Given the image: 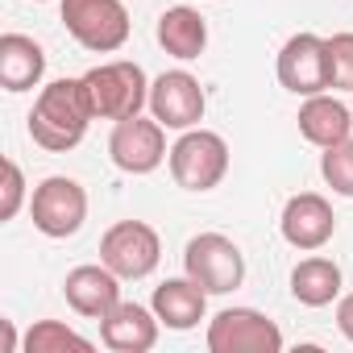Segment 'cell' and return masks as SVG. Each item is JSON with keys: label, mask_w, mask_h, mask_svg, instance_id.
I'll list each match as a JSON object with an SVG mask.
<instances>
[{"label": "cell", "mask_w": 353, "mask_h": 353, "mask_svg": "<svg viewBox=\"0 0 353 353\" xmlns=\"http://www.w3.org/2000/svg\"><path fill=\"white\" fill-rule=\"evenodd\" d=\"M166 166H170V179L183 192H212L229 174V141L216 129H204V125L183 129L179 141L170 145Z\"/></svg>", "instance_id": "cell-2"}, {"label": "cell", "mask_w": 353, "mask_h": 353, "mask_svg": "<svg viewBox=\"0 0 353 353\" xmlns=\"http://www.w3.org/2000/svg\"><path fill=\"white\" fill-rule=\"evenodd\" d=\"M279 233L291 250H303V254H316L332 241L336 233V216H332V204L320 196V192H299L283 204V216H279Z\"/></svg>", "instance_id": "cell-12"}, {"label": "cell", "mask_w": 353, "mask_h": 353, "mask_svg": "<svg viewBox=\"0 0 353 353\" xmlns=\"http://www.w3.org/2000/svg\"><path fill=\"white\" fill-rule=\"evenodd\" d=\"M336 328H341V336L353 345V291L336 299Z\"/></svg>", "instance_id": "cell-24"}, {"label": "cell", "mask_w": 353, "mask_h": 353, "mask_svg": "<svg viewBox=\"0 0 353 353\" xmlns=\"http://www.w3.org/2000/svg\"><path fill=\"white\" fill-rule=\"evenodd\" d=\"M208 353H283V328L258 307H225L208 320Z\"/></svg>", "instance_id": "cell-8"}, {"label": "cell", "mask_w": 353, "mask_h": 353, "mask_svg": "<svg viewBox=\"0 0 353 353\" xmlns=\"http://www.w3.org/2000/svg\"><path fill=\"white\" fill-rule=\"evenodd\" d=\"M274 75L279 83L291 92V96H320L328 92V50H324V38L320 34H291L279 50V63H274Z\"/></svg>", "instance_id": "cell-11"}, {"label": "cell", "mask_w": 353, "mask_h": 353, "mask_svg": "<svg viewBox=\"0 0 353 353\" xmlns=\"http://www.w3.org/2000/svg\"><path fill=\"white\" fill-rule=\"evenodd\" d=\"M100 262L125 283L150 279L158 270V262H162V237L145 221H117L100 237Z\"/></svg>", "instance_id": "cell-7"}, {"label": "cell", "mask_w": 353, "mask_h": 353, "mask_svg": "<svg viewBox=\"0 0 353 353\" xmlns=\"http://www.w3.org/2000/svg\"><path fill=\"white\" fill-rule=\"evenodd\" d=\"M349 108H353V104H349Z\"/></svg>", "instance_id": "cell-27"}, {"label": "cell", "mask_w": 353, "mask_h": 353, "mask_svg": "<svg viewBox=\"0 0 353 353\" xmlns=\"http://www.w3.org/2000/svg\"><path fill=\"white\" fill-rule=\"evenodd\" d=\"M108 158L125 174H154L170 158V150H166V125L154 121V117H141V112L125 117V121H112Z\"/></svg>", "instance_id": "cell-9"}, {"label": "cell", "mask_w": 353, "mask_h": 353, "mask_svg": "<svg viewBox=\"0 0 353 353\" xmlns=\"http://www.w3.org/2000/svg\"><path fill=\"white\" fill-rule=\"evenodd\" d=\"M38 5H42V0H38Z\"/></svg>", "instance_id": "cell-26"}, {"label": "cell", "mask_w": 353, "mask_h": 353, "mask_svg": "<svg viewBox=\"0 0 353 353\" xmlns=\"http://www.w3.org/2000/svg\"><path fill=\"white\" fill-rule=\"evenodd\" d=\"M59 17L67 34L92 54H117L133 34L129 9L121 0H59Z\"/></svg>", "instance_id": "cell-4"}, {"label": "cell", "mask_w": 353, "mask_h": 353, "mask_svg": "<svg viewBox=\"0 0 353 353\" xmlns=\"http://www.w3.org/2000/svg\"><path fill=\"white\" fill-rule=\"evenodd\" d=\"M295 121H299V133H303L312 145H320V150H328V145L353 137V108L341 104V100L328 96V92L307 96V100L299 104V117H295Z\"/></svg>", "instance_id": "cell-17"}, {"label": "cell", "mask_w": 353, "mask_h": 353, "mask_svg": "<svg viewBox=\"0 0 353 353\" xmlns=\"http://www.w3.org/2000/svg\"><path fill=\"white\" fill-rule=\"evenodd\" d=\"M0 332H5V353H17V332H13V320H0Z\"/></svg>", "instance_id": "cell-25"}, {"label": "cell", "mask_w": 353, "mask_h": 353, "mask_svg": "<svg viewBox=\"0 0 353 353\" xmlns=\"http://www.w3.org/2000/svg\"><path fill=\"white\" fill-rule=\"evenodd\" d=\"M121 283L104 262L100 266H75L67 279H63V295L71 303V312L88 316V320H104L117 303H121Z\"/></svg>", "instance_id": "cell-15"}, {"label": "cell", "mask_w": 353, "mask_h": 353, "mask_svg": "<svg viewBox=\"0 0 353 353\" xmlns=\"http://www.w3.org/2000/svg\"><path fill=\"white\" fill-rule=\"evenodd\" d=\"M21 349H26V353H67V349H75V353H92L96 345H92L83 332H75L71 324H63V320H38V324L26 332Z\"/></svg>", "instance_id": "cell-20"}, {"label": "cell", "mask_w": 353, "mask_h": 353, "mask_svg": "<svg viewBox=\"0 0 353 353\" xmlns=\"http://www.w3.org/2000/svg\"><path fill=\"white\" fill-rule=\"evenodd\" d=\"M291 295L303 303V307H328L341 299V266L332 258H303L295 270H291Z\"/></svg>", "instance_id": "cell-19"}, {"label": "cell", "mask_w": 353, "mask_h": 353, "mask_svg": "<svg viewBox=\"0 0 353 353\" xmlns=\"http://www.w3.org/2000/svg\"><path fill=\"white\" fill-rule=\"evenodd\" d=\"M30 221L42 237L67 241L83 229L88 221V192L71 174H50L30 192Z\"/></svg>", "instance_id": "cell-5"}, {"label": "cell", "mask_w": 353, "mask_h": 353, "mask_svg": "<svg viewBox=\"0 0 353 353\" xmlns=\"http://www.w3.org/2000/svg\"><path fill=\"white\" fill-rule=\"evenodd\" d=\"M26 204V174L13 158H5V200H0V221H13Z\"/></svg>", "instance_id": "cell-23"}, {"label": "cell", "mask_w": 353, "mask_h": 353, "mask_svg": "<svg viewBox=\"0 0 353 353\" xmlns=\"http://www.w3.org/2000/svg\"><path fill=\"white\" fill-rule=\"evenodd\" d=\"M150 307L162 320V328H170V332H192L208 316V291L196 279H188V274L183 279H166V283L154 287Z\"/></svg>", "instance_id": "cell-14"}, {"label": "cell", "mask_w": 353, "mask_h": 353, "mask_svg": "<svg viewBox=\"0 0 353 353\" xmlns=\"http://www.w3.org/2000/svg\"><path fill=\"white\" fill-rule=\"evenodd\" d=\"M83 88L92 96L96 121H125V117H137L141 108H150V79L129 59H112V63L92 67L83 75Z\"/></svg>", "instance_id": "cell-3"}, {"label": "cell", "mask_w": 353, "mask_h": 353, "mask_svg": "<svg viewBox=\"0 0 353 353\" xmlns=\"http://www.w3.org/2000/svg\"><path fill=\"white\" fill-rule=\"evenodd\" d=\"M158 328H162V320L154 316V307L121 299L100 320V345L112 353H150L158 345Z\"/></svg>", "instance_id": "cell-13"}, {"label": "cell", "mask_w": 353, "mask_h": 353, "mask_svg": "<svg viewBox=\"0 0 353 353\" xmlns=\"http://www.w3.org/2000/svg\"><path fill=\"white\" fill-rule=\"evenodd\" d=\"M158 46L170 54V59H179V63H192L208 50V21L200 17V9L192 5H174L158 17Z\"/></svg>", "instance_id": "cell-18"}, {"label": "cell", "mask_w": 353, "mask_h": 353, "mask_svg": "<svg viewBox=\"0 0 353 353\" xmlns=\"http://www.w3.org/2000/svg\"><path fill=\"white\" fill-rule=\"evenodd\" d=\"M46 75V50L30 34H5L0 38V88L5 92H30Z\"/></svg>", "instance_id": "cell-16"}, {"label": "cell", "mask_w": 353, "mask_h": 353, "mask_svg": "<svg viewBox=\"0 0 353 353\" xmlns=\"http://www.w3.org/2000/svg\"><path fill=\"white\" fill-rule=\"evenodd\" d=\"M92 121H96V112H92V96L83 88V75L54 79L38 92V100L30 108V137L46 154H71L88 137Z\"/></svg>", "instance_id": "cell-1"}, {"label": "cell", "mask_w": 353, "mask_h": 353, "mask_svg": "<svg viewBox=\"0 0 353 353\" xmlns=\"http://www.w3.org/2000/svg\"><path fill=\"white\" fill-rule=\"evenodd\" d=\"M183 274L196 279L208 295H229L245 283V254L225 233H196L183 250Z\"/></svg>", "instance_id": "cell-6"}, {"label": "cell", "mask_w": 353, "mask_h": 353, "mask_svg": "<svg viewBox=\"0 0 353 353\" xmlns=\"http://www.w3.org/2000/svg\"><path fill=\"white\" fill-rule=\"evenodd\" d=\"M324 50H328V88L353 92V30L324 38Z\"/></svg>", "instance_id": "cell-22"}, {"label": "cell", "mask_w": 353, "mask_h": 353, "mask_svg": "<svg viewBox=\"0 0 353 353\" xmlns=\"http://www.w3.org/2000/svg\"><path fill=\"white\" fill-rule=\"evenodd\" d=\"M204 112H208V96L192 71H162L150 83V117L162 121L166 129H174V133L196 129L204 121Z\"/></svg>", "instance_id": "cell-10"}, {"label": "cell", "mask_w": 353, "mask_h": 353, "mask_svg": "<svg viewBox=\"0 0 353 353\" xmlns=\"http://www.w3.org/2000/svg\"><path fill=\"white\" fill-rule=\"evenodd\" d=\"M320 174L332 188V196L353 200V137H345V141H336L320 154Z\"/></svg>", "instance_id": "cell-21"}]
</instances>
